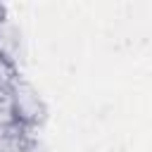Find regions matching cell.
Listing matches in <instances>:
<instances>
[{"label":"cell","mask_w":152,"mask_h":152,"mask_svg":"<svg viewBox=\"0 0 152 152\" xmlns=\"http://www.w3.org/2000/svg\"><path fill=\"white\" fill-rule=\"evenodd\" d=\"M7 95H10V102H12V109H14V116L19 119V124H24L26 128L36 126L40 119H43V102L38 97V93L21 78H17L10 88H7Z\"/></svg>","instance_id":"6da1fadb"}]
</instances>
